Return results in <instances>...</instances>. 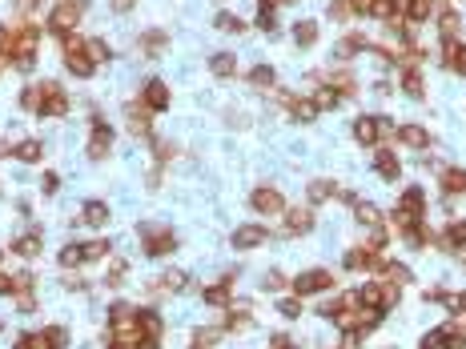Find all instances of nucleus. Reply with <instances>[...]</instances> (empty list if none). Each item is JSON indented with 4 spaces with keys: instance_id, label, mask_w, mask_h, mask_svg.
Wrapping results in <instances>:
<instances>
[{
    "instance_id": "1",
    "label": "nucleus",
    "mask_w": 466,
    "mask_h": 349,
    "mask_svg": "<svg viewBox=\"0 0 466 349\" xmlns=\"http://www.w3.org/2000/svg\"><path fill=\"white\" fill-rule=\"evenodd\" d=\"M20 109L32 117H64L68 112V96L57 80H32L29 89L20 93Z\"/></svg>"
},
{
    "instance_id": "2",
    "label": "nucleus",
    "mask_w": 466,
    "mask_h": 349,
    "mask_svg": "<svg viewBox=\"0 0 466 349\" xmlns=\"http://www.w3.org/2000/svg\"><path fill=\"white\" fill-rule=\"evenodd\" d=\"M390 221H394V229H398L402 237H410L414 229H422V225H426V189H422V185H410V189L398 197Z\"/></svg>"
},
{
    "instance_id": "3",
    "label": "nucleus",
    "mask_w": 466,
    "mask_h": 349,
    "mask_svg": "<svg viewBox=\"0 0 466 349\" xmlns=\"http://www.w3.org/2000/svg\"><path fill=\"white\" fill-rule=\"evenodd\" d=\"M36 45H41L36 24H20V29H13V36H8V52H4V61L13 64L16 73H29L32 61H36Z\"/></svg>"
},
{
    "instance_id": "4",
    "label": "nucleus",
    "mask_w": 466,
    "mask_h": 349,
    "mask_svg": "<svg viewBox=\"0 0 466 349\" xmlns=\"http://www.w3.org/2000/svg\"><path fill=\"white\" fill-rule=\"evenodd\" d=\"M64 68L73 73V77H93L96 73V61L93 52H89V40H80V36H64Z\"/></svg>"
},
{
    "instance_id": "5",
    "label": "nucleus",
    "mask_w": 466,
    "mask_h": 349,
    "mask_svg": "<svg viewBox=\"0 0 466 349\" xmlns=\"http://www.w3.org/2000/svg\"><path fill=\"white\" fill-rule=\"evenodd\" d=\"M80 16H85V0H61L52 13H48V32H57V36H73L80 24Z\"/></svg>"
},
{
    "instance_id": "6",
    "label": "nucleus",
    "mask_w": 466,
    "mask_h": 349,
    "mask_svg": "<svg viewBox=\"0 0 466 349\" xmlns=\"http://www.w3.org/2000/svg\"><path fill=\"white\" fill-rule=\"evenodd\" d=\"M141 249L149 257H165L177 249V233L165 225H141Z\"/></svg>"
},
{
    "instance_id": "7",
    "label": "nucleus",
    "mask_w": 466,
    "mask_h": 349,
    "mask_svg": "<svg viewBox=\"0 0 466 349\" xmlns=\"http://www.w3.org/2000/svg\"><path fill=\"white\" fill-rule=\"evenodd\" d=\"M337 277L330 269H305L298 273L293 281H289V289H293V297H310V293H326V289H334Z\"/></svg>"
},
{
    "instance_id": "8",
    "label": "nucleus",
    "mask_w": 466,
    "mask_h": 349,
    "mask_svg": "<svg viewBox=\"0 0 466 349\" xmlns=\"http://www.w3.org/2000/svg\"><path fill=\"white\" fill-rule=\"evenodd\" d=\"M249 209L261 213V217H273V213H286V197H282V189H273V185H257V189L249 193Z\"/></svg>"
},
{
    "instance_id": "9",
    "label": "nucleus",
    "mask_w": 466,
    "mask_h": 349,
    "mask_svg": "<svg viewBox=\"0 0 466 349\" xmlns=\"http://www.w3.org/2000/svg\"><path fill=\"white\" fill-rule=\"evenodd\" d=\"M112 153V128L101 121V117H93V133H89V157L93 161H105Z\"/></svg>"
},
{
    "instance_id": "10",
    "label": "nucleus",
    "mask_w": 466,
    "mask_h": 349,
    "mask_svg": "<svg viewBox=\"0 0 466 349\" xmlns=\"http://www.w3.org/2000/svg\"><path fill=\"white\" fill-rule=\"evenodd\" d=\"M32 285H36V277H32L29 269L13 273V293H16V309H20V313H32V309H36V297H32Z\"/></svg>"
},
{
    "instance_id": "11",
    "label": "nucleus",
    "mask_w": 466,
    "mask_h": 349,
    "mask_svg": "<svg viewBox=\"0 0 466 349\" xmlns=\"http://www.w3.org/2000/svg\"><path fill=\"white\" fill-rule=\"evenodd\" d=\"M233 281H238V269H229L217 285H205V289H201L205 305H213V309H229V305H233V302H229V289H233Z\"/></svg>"
},
{
    "instance_id": "12",
    "label": "nucleus",
    "mask_w": 466,
    "mask_h": 349,
    "mask_svg": "<svg viewBox=\"0 0 466 349\" xmlns=\"http://www.w3.org/2000/svg\"><path fill=\"white\" fill-rule=\"evenodd\" d=\"M141 105L149 112H165L169 109V84H165V80H145V89H141Z\"/></svg>"
},
{
    "instance_id": "13",
    "label": "nucleus",
    "mask_w": 466,
    "mask_h": 349,
    "mask_svg": "<svg viewBox=\"0 0 466 349\" xmlns=\"http://www.w3.org/2000/svg\"><path fill=\"white\" fill-rule=\"evenodd\" d=\"M229 241H233V249H257V245L270 241V229L265 225H238Z\"/></svg>"
},
{
    "instance_id": "14",
    "label": "nucleus",
    "mask_w": 466,
    "mask_h": 349,
    "mask_svg": "<svg viewBox=\"0 0 466 349\" xmlns=\"http://www.w3.org/2000/svg\"><path fill=\"white\" fill-rule=\"evenodd\" d=\"M342 265H346L350 273H370V269H378V253L366 249V245H354L350 253L342 257Z\"/></svg>"
},
{
    "instance_id": "15",
    "label": "nucleus",
    "mask_w": 466,
    "mask_h": 349,
    "mask_svg": "<svg viewBox=\"0 0 466 349\" xmlns=\"http://www.w3.org/2000/svg\"><path fill=\"white\" fill-rule=\"evenodd\" d=\"M125 117H129V128H133V137H153V112L145 109L141 101H133L125 109Z\"/></svg>"
},
{
    "instance_id": "16",
    "label": "nucleus",
    "mask_w": 466,
    "mask_h": 349,
    "mask_svg": "<svg viewBox=\"0 0 466 349\" xmlns=\"http://www.w3.org/2000/svg\"><path fill=\"white\" fill-rule=\"evenodd\" d=\"M314 229V209H286V233L289 237H305Z\"/></svg>"
},
{
    "instance_id": "17",
    "label": "nucleus",
    "mask_w": 466,
    "mask_h": 349,
    "mask_svg": "<svg viewBox=\"0 0 466 349\" xmlns=\"http://www.w3.org/2000/svg\"><path fill=\"white\" fill-rule=\"evenodd\" d=\"M374 173L382 177V181H398L402 177V161L394 157V149H378L374 153Z\"/></svg>"
},
{
    "instance_id": "18",
    "label": "nucleus",
    "mask_w": 466,
    "mask_h": 349,
    "mask_svg": "<svg viewBox=\"0 0 466 349\" xmlns=\"http://www.w3.org/2000/svg\"><path fill=\"white\" fill-rule=\"evenodd\" d=\"M137 48H141L145 57H161V52L169 48V32H165V29H149V32H141V36H137Z\"/></svg>"
},
{
    "instance_id": "19",
    "label": "nucleus",
    "mask_w": 466,
    "mask_h": 349,
    "mask_svg": "<svg viewBox=\"0 0 466 349\" xmlns=\"http://www.w3.org/2000/svg\"><path fill=\"white\" fill-rule=\"evenodd\" d=\"M354 137H358V144H378V137H382V117H358V121H354Z\"/></svg>"
},
{
    "instance_id": "20",
    "label": "nucleus",
    "mask_w": 466,
    "mask_h": 349,
    "mask_svg": "<svg viewBox=\"0 0 466 349\" xmlns=\"http://www.w3.org/2000/svg\"><path fill=\"white\" fill-rule=\"evenodd\" d=\"M209 73L217 80H233L238 77V57H233V52H213V57H209Z\"/></svg>"
},
{
    "instance_id": "21",
    "label": "nucleus",
    "mask_w": 466,
    "mask_h": 349,
    "mask_svg": "<svg viewBox=\"0 0 466 349\" xmlns=\"http://www.w3.org/2000/svg\"><path fill=\"white\" fill-rule=\"evenodd\" d=\"M442 64H446L450 73H463L466 77V45L463 40H446L442 45Z\"/></svg>"
},
{
    "instance_id": "22",
    "label": "nucleus",
    "mask_w": 466,
    "mask_h": 349,
    "mask_svg": "<svg viewBox=\"0 0 466 349\" xmlns=\"http://www.w3.org/2000/svg\"><path fill=\"white\" fill-rule=\"evenodd\" d=\"M402 93L414 96V101H422L426 96V84H422V73H418V64H402Z\"/></svg>"
},
{
    "instance_id": "23",
    "label": "nucleus",
    "mask_w": 466,
    "mask_h": 349,
    "mask_svg": "<svg viewBox=\"0 0 466 349\" xmlns=\"http://www.w3.org/2000/svg\"><path fill=\"white\" fill-rule=\"evenodd\" d=\"M8 249H13L16 257H24V261H32V257H41V249H45V241H41V233H24V237L8 241Z\"/></svg>"
},
{
    "instance_id": "24",
    "label": "nucleus",
    "mask_w": 466,
    "mask_h": 349,
    "mask_svg": "<svg viewBox=\"0 0 466 349\" xmlns=\"http://www.w3.org/2000/svg\"><path fill=\"white\" fill-rule=\"evenodd\" d=\"M398 141L406 144V149H430V133H426L422 125H402Z\"/></svg>"
},
{
    "instance_id": "25",
    "label": "nucleus",
    "mask_w": 466,
    "mask_h": 349,
    "mask_svg": "<svg viewBox=\"0 0 466 349\" xmlns=\"http://www.w3.org/2000/svg\"><path fill=\"white\" fill-rule=\"evenodd\" d=\"M434 20H438V36H442V45H446V40H458V13H454V8H438Z\"/></svg>"
},
{
    "instance_id": "26",
    "label": "nucleus",
    "mask_w": 466,
    "mask_h": 349,
    "mask_svg": "<svg viewBox=\"0 0 466 349\" xmlns=\"http://www.w3.org/2000/svg\"><path fill=\"white\" fill-rule=\"evenodd\" d=\"M362 48H370V40L362 36V32H350V36H342V40H337V61H350V57H358Z\"/></svg>"
},
{
    "instance_id": "27",
    "label": "nucleus",
    "mask_w": 466,
    "mask_h": 349,
    "mask_svg": "<svg viewBox=\"0 0 466 349\" xmlns=\"http://www.w3.org/2000/svg\"><path fill=\"white\" fill-rule=\"evenodd\" d=\"M293 45L298 48L318 45V20H298V24H293Z\"/></svg>"
},
{
    "instance_id": "28",
    "label": "nucleus",
    "mask_w": 466,
    "mask_h": 349,
    "mask_svg": "<svg viewBox=\"0 0 466 349\" xmlns=\"http://www.w3.org/2000/svg\"><path fill=\"white\" fill-rule=\"evenodd\" d=\"M105 221H109V205H105V201H85L80 225H93V229H101Z\"/></svg>"
},
{
    "instance_id": "29",
    "label": "nucleus",
    "mask_w": 466,
    "mask_h": 349,
    "mask_svg": "<svg viewBox=\"0 0 466 349\" xmlns=\"http://www.w3.org/2000/svg\"><path fill=\"white\" fill-rule=\"evenodd\" d=\"M442 241H446L450 253H463L466 249V221H450L446 233H442Z\"/></svg>"
},
{
    "instance_id": "30",
    "label": "nucleus",
    "mask_w": 466,
    "mask_h": 349,
    "mask_svg": "<svg viewBox=\"0 0 466 349\" xmlns=\"http://www.w3.org/2000/svg\"><path fill=\"white\" fill-rule=\"evenodd\" d=\"M137 329H141V337H161V329H165V325H161V313L157 309H141V313H137Z\"/></svg>"
},
{
    "instance_id": "31",
    "label": "nucleus",
    "mask_w": 466,
    "mask_h": 349,
    "mask_svg": "<svg viewBox=\"0 0 466 349\" xmlns=\"http://www.w3.org/2000/svg\"><path fill=\"white\" fill-rule=\"evenodd\" d=\"M330 197H346V189L337 185V181H314L310 185V201L318 205V201H330Z\"/></svg>"
},
{
    "instance_id": "32",
    "label": "nucleus",
    "mask_w": 466,
    "mask_h": 349,
    "mask_svg": "<svg viewBox=\"0 0 466 349\" xmlns=\"http://www.w3.org/2000/svg\"><path fill=\"white\" fill-rule=\"evenodd\" d=\"M13 157L24 161V165H36V161L45 157V144L41 141H20V144H13Z\"/></svg>"
},
{
    "instance_id": "33",
    "label": "nucleus",
    "mask_w": 466,
    "mask_h": 349,
    "mask_svg": "<svg viewBox=\"0 0 466 349\" xmlns=\"http://www.w3.org/2000/svg\"><path fill=\"white\" fill-rule=\"evenodd\" d=\"M289 117H293V121H302V125H310V121L318 117V105H314V101H305V96H293V101H289Z\"/></svg>"
},
{
    "instance_id": "34",
    "label": "nucleus",
    "mask_w": 466,
    "mask_h": 349,
    "mask_svg": "<svg viewBox=\"0 0 466 349\" xmlns=\"http://www.w3.org/2000/svg\"><path fill=\"white\" fill-rule=\"evenodd\" d=\"M442 193H446V197L466 193V169H442Z\"/></svg>"
},
{
    "instance_id": "35",
    "label": "nucleus",
    "mask_w": 466,
    "mask_h": 349,
    "mask_svg": "<svg viewBox=\"0 0 466 349\" xmlns=\"http://www.w3.org/2000/svg\"><path fill=\"white\" fill-rule=\"evenodd\" d=\"M378 273H382L390 285H406V281H410V269H406L402 261H386V265H378Z\"/></svg>"
},
{
    "instance_id": "36",
    "label": "nucleus",
    "mask_w": 466,
    "mask_h": 349,
    "mask_svg": "<svg viewBox=\"0 0 466 349\" xmlns=\"http://www.w3.org/2000/svg\"><path fill=\"white\" fill-rule=\"evenodd\" d=\"M16 349H57V346H52L48 334L41 329V334H20V337H16Z\"/></svg>"
},
{
    "instance_id": "37",
    "label": "nucleus",
    "mask_w": 466,
    "mask_h": 349,
    "mask_svg": "<svg viewBox=\"0 0 466 349\" xmlns=\"http://www.w3.org/2000/svg\"><path fill=\"white\" fill-rule=\"evenodd\" d=\"M337 101H342V96H337L334 89L326 84V80H321V84H318V93H314V105H318V112H330V109L337 105Z\"/></svg>"
},
{
    "instance_id": "38",
    "label": "nucleus",
    "mask_w": 466,
    "mask_h": 349,
    "mask_svg": "<svg viewBox=\"0 0 466 349\" xmlns=\"http://www.w3.org/2000/svg\"><path fill=\"white\" fill-rule=\"evenodd\" d=\"M326 84H330V89H334L337 96H354V89H358L350 73H334V77H326Z\"/></svg>"
},
{
    "instance_id": "39",
    "label": "nucleus",
    "mask_w": 466,
    "mask_h": 349,
    "mask_svg": "<svg viewBox=\"0 0 466 349\" xmlns=\"http://www.w3.org/2000/svg\"><path fill=\"white\" fill-rule=\"evenodd\" d=\"M354 217H358L362 225H370V229H378V225H382V213H378L374 205H366V201H358V205H354Z\"/></svg>"
},
{
    "instance_id": "40",
    "label": "nucleus",
    "mask_w": 466,
    "mask_h": 349,
    "mask_svg": "<svg viewBox=\"0 0 466 349\" xmlns=\"http://www.w3.org/2000/svg\"><path fill=\"white\" fill-rule=\"evenodd\" d=\"M418 349H450V337H446V325H438V329H430V334L422 337V346Z\"/></svg>"
},
{
    "instance_id": "41",
    "label": "nucleus",
    "mask_w": 466,
    "mask_h": 349,
    "mask_svg": "<svg viewBox=\"0 0 466 349\" xmlns=\"http://www.w3.org/2000/svg\"><path fill=\"white\" fill-rule=\"evenodd\" d=\"M273 77H277V73H273L270 64H257V68H249V84H254V89H270Z\"/></svg>"
},
{
    "instance_id": "42",
    "label": "nucleus",
    "mask_w": 466,
    "mask_h": 349,
    "mask_svg": "<svg viewBox=\"0 0 466 349\" xmlns=\"http://www.w3.org/2000/svg\"><path fill=\"white\" fill-rule=\"evenodd\" d=\"M77 265H85V249H80V245H64L61 249V269H77Z\"/></svg>"
},
{
    "instance_id": "43",
    "label": "nucleus",
    "mask_w": 466,
    "mask_h": 349,
    "mask_svg": "<svg viewBox=\"0 0 466 349\" xmlns=\"http://www.w3.org/2000/svg\"><path fill=\"white\" fill-rule=\"evenodd\" d=\"M330 16L334 20H350V16H358V4L354 0H330Z\"/></svg>"
},
{
    "instance_id": "44",
    "label": "nucleus",
    "mask_w": 466,
    "mask_h": 349,
    "mask_svg": "<svg viewBox=\"0 0 466 349\" xmlns=\"http://www.w3.org/2000/svg\"><path fill=\"white\" fill-rule=\"evenodd\" d=\"M85 249V261H101V257H109V241H89V245H80Z\"/></svg>"
},
{
    "instance_id": "45",
    "label": "nucleus",
    "mask_w": 466,
    "mask_h": 349,
    "mask_svg": "<svg viewBox=\"0 0 466 349\" xmlns=\"http://www.w3.org/2000/svg\"><path fill=\"white\" fill-rule=\"evenodd\" d=\"M277 313H282V318H302V297H282V302H277Z\"/></svg>"
},
{
    "instance_id": "46",
    "label": "nucleus",
    "mask_w": 466,
    "mask_h": 349,
    "mask_svg": "<svg viewBox=\"0 0 466 349\" xmlns=\"http://www.w3.org/2000/svg\"><path fill=\"white\" fill-rule=\"evenodd\" d=\"M217 341H221V329H197V334H193V346H201V349L217 346Z\"/></svg>"
},
{
    "instance_id": "47",
    "label": "nucleus",
    "mask_w": 466,
    "mask_h": 349,
    "mask_svg": "<svg viewBox=\"0 0 466 349\" xmlns=\"http://www.w3.org/2000/svg\"><path fill=\"white\" fill-rule=\"evenodd\" d=\"M157 289H169V293L185 289V273H165V277H157Z\"/></svg>"
},
{
    "instance_id": "48",
    "label": "nucleus",
    "mask_w": 466,
    "mask_h": 349,
    "mask_svg": "<svg viewBox=\"0 0 466 349\" xmlns=\"http://www.w3.org/2000/svg\"><path fill=\"white\" fill-rule=\"evenodd\" d=\"M217 29H225V32H245V20H238L233 13H217Z\"/></svg>"
},
{
    "instance_id": "49",
    "label": "nucleus",
    "mask_w": 466,
    "mask_h": 349,
    "mask_svg": "<svg viewBox=\"0 0 466 349\" xmlns=\"http://www.w3.org/2000/svg\"><path fill=\"white\" fill-rule=\"evenodd\" d=\"M366 249H374V253H382V249H386V229H382V225H378V229H370Z\"/></svg>"
},
{
    "instance_id": "50",
    "label": "nucleus",
    "mask_w": 466,
    "mask_h": 349,
    "mask_svg": "<svg viewBox=\"0 0 466 349\" xmlns=\"http://www.w3.org/2000/svg\"><path fill=\"white\" fill-rule=\"evenodd\" d=\"M89 52H93V61H96V64H105V61H109V57H112V52H109V45H105V40H89Z\"/></svg>"
},
{
    "instance_id": "51",
    "label": "nucleus",
    "mask_w": 466,
    "mask_h": 349,
    "mask_svg": "<svg viewBox=\"0 0 466 349\" xmlns=\"http://www.w3.org/2000/svg\"><path fill=\"white\" fill-rule=\"evenodd\" d=\"M257 29H261V32H273V29H277V20H273L270 8H257Z\"/></svg>"
},
{
    "instance_id": "52",
    "label": "nucleus",
    "mask_w": 466,
    "mask_h": 349,
    "mask_svg": "<svg viewBox=\"0 0 466 349\" xmlns=\"http://www.w3.org/2000/svg\"><path fill=\"white\" fill-rule=\"evenodd\" d=\"M286 285H289V277L282 269H273L270 277H265V289H286Z\"/></svg>"
},
{
    "instance_id": "53",
    "label": "nucleus",
    "mask_w": 466,
    "mask_h": 349,
    "mask_svg": "<svg viewBox=\"0 0 466 349\" xmlns=\"http://www.w3.org/2000/svg\"><path fill=\"white\" fill-rule=\"evenodd\" d=\"M125 273H129V265H125V261H117V265H112V273H109V285L117 289L121 281H125Z\"/></svg>"
},
{
    "instance_id": "54",
    "label": "nucleus",
    "mask_w": 466,
    "mask_h": 349,
    "mask_svg": "<svg viewBox=\"0 0 466 349\" xmlns=\"http://www.w3.org/2000/svg\"><path fill=\"white\" fill-rule=\"evenodd\" d=\"M270 349H302V346H293V341H289V334H273L270 337Z\"/></svg>"
},
{
    "instance_id": "55",
    "label": "nucleus",
    "mask_w": 466,
    "mask_h": 349,
    "mask_svg": "<svg viewBox=\"0 0 466 349\" xmlns=\"http://www.w3.org/2000/svg\"><path fill=\"white\" fill-rule=\"evenodd\" d=\"M446 309H454V313H466V289L463 293H454V297H450V305Z\"/></svg>"
},
{
    "instance_id": "56",
    "label": "nucleus",
    "mask_w": 466,
    "mask_h": 349,
    "mask_svg": "<svg viewBox=\"0 0 466 349\" xmlns=\"http://www.w3.org/2000/svg\"><path fill=\"white\" fill-rule=\"evenodd\" d=\"M8 36H13L8 24H0V64H8V61H4V52H8Z\"/></svg>"
},
{
    "instance_id": "57",
    "label": "nucleus",
    "mask_w": 466,
    "mask_h": 349,
    "mask_svg": "<svg viewBox=\"0 0 466 349\" xmlns=\"http://www.w3.org/2000/svg\"><path fill=\"white\" fill-rule=\"evenodd\" d=\"M61 189V177L57 173H45V193H57Z\"/></svg>"
},
{
    "instance_id": "58",
    "label": "nucleus",
    "mask_w": 466,
    "mask_h": 349,
    "mask_svg": "<svg viewBox=\"0 0 466 349\" xmlns=\"http://www.w3.org/2000/svg\"><path fill=\"white\" fill-rule=\"evenodd\" d=\"M13 293V273H0V297Z\"/></svg>"
},
{
    "instance_id": "59",
    "label": "nucleus",
    "mask_w": 466,
    "mask_h": 349,
    "mask_svg": "<svg viewBox=\"0 0 466 349\" xmlns=\"http://www.w3.org/2000/svg\"><path fill=\"white\" fill-rule=\"evenodd\" d=\"M169 157H173V144L157 141V161H169Z\"/></svg>"
},
{
    "instance_id": "60",
    "label": "nucleus",
    "mask_w": 466,
    "mask_h": 349,
    "mask_svg": "<svg viewBox=\"0 0 466 349\" xmlns=\"http://www.w3.org/2000/svg\"><path fill=\"white\" fill-rule=\"evenodd\" d=\"M109 4H112V8H117V13H125V8H129V4H133V0H109Z\"/></svg>"
},
{
    "instance_id": "61",
    "label": "nucleus",
    "mask_w": 466,
    "mask_h": 349,
    "mask_svg": "<svg viewBox=\"0 0 466 349\" xmlns=\"http://www.w3.org/2000/svg\"><path fill=\"white\" fill-rule=\"evenodd\" d=\"M16 4H20V13H32V4H36V0H16Z\"/></svg>"
},
{
    "instance_id": "62",
    "label": "nucleus",
    "mask_w": 466,
    "mask_h": 349,
    "mask_svg": "<svg viewBox=\"0 0 466 349\" xmlns=\"http://www.w3.org/2000/svg\"><path fill=\"white\" fill-rule=\"evenodd\" d=\"M342 349H358V337H346V346Z\"/></svg>"
},
{
    "instance_id": "63",
    "label": "nucleus",
    "mask_w": 466,
    "mask_h": 349,
    "mask_svg": "<svg viewBox=\"0 0 466 349\" xmlns=\"http://www.w3.org/2000/svg\"><path fill=\"white\" fill-rule=\"evenodd\" d=\"M0 261H4V249H0Z\"/></svg>"
},
{
    "instance_id": "64",
    "label": "nucleus",
    "mask_w": 466,
    "mask_h": 349,
    "mask_svg": "<svg viewBox=\"0 0 466 349\" xmlns=\"http://www.w3.org/2000/svg\"><path fill=\"white\" fill-rule=\"evenodd\" d=\"M277 4H282V0H277Z\"/></svg>"
}]
</instances>
